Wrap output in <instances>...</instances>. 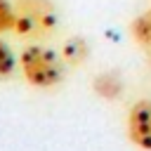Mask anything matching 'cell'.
<instances>
[{
  "label": "cell",
  "instance_id": "4",
  "mask_svg": "<svg viewBox=\"0 0 151 151\" xmlns=\"http://www.w3.org/2000/svg\"><path fill=\"white\" fill-rule=\"evenodd\" d=\"M92 90H94L101 99L113 101V99H118L120 92H123V80H120V76H118L116 71H104V73H99V76L92 80Z\"/></svg>",
  "mask_w": 151,
  "mask_h": 151
},
{
  "label": "cell",
  "instance_id": "3",
  "mask_svg": "<svg viewBox=\"0 0 151 151\" xmlns=\"http://www.w3.org/2000/svg\"><path fill=\"white\" fill-rule=\"evenodd\" d=\"M127 137L130 142L142 149L151 151V101L139 99L127 111Z\"/></svg>",
  "mask_w": 151,
  "mask_h": 151
},
{
  "label": "cell",
  "instance_id": "1",
  "mask_svg": "<svg viewBox=\"0 0 151 151\" xmlns=\"http://www.w3.org/2000/svg\"><path fill=\"white\" fill-rule=\"evenodd\" d=\"M61 64L64 59L42 45H28L19 54V66H21L26 83H31L33 87H42V90L54 87L61 80V71H64Z\"/></svg>",
  "mask_w": 151,
  "mask_h": 151
},
{
  "label": "cell",
  "instance_id": "8",
  "mask_svg": "<svg viewBox=\"0 0 151 151\" xmlns=\"http://www.w3.org/2000/svg\"><path fill=\"white\" fill-rule=\"evenodd\" d=\"M17 68V57L5 40H0V78H7Z\"/></svg>",
  "mask_w": 151,
  "mask_h": 151
},
{
  "label": "cell",
  "instance_id": "7",
  "mask_svg": "<svg viewBox=\"0 0 151 151\" xmlns=\"http://www.w3.org/2000/svg\"><path fill=\"white\" fill-rule=\"evenodd\" d=\"M14 24H17V9L9 0H0V33H7V31H14Z\"/></svg>",
  "mask_w": 151,
  "mask_h": 151
},
{
  "label": "cell",
  "instance_id": "5",
  "mask_svg": "<svg viewBox=\"0 0 151 151\" xmlns=\"http://www.w3.org/2000/svg\"><path fill=\"white\" fill-rule=\"evenodd\" d=\"M130 33H132L134 42H137V45H139V47L151 57V9L142 12V14L132 21Z\"/></svg>",
  "mask_w": 151,
  "mask_h": 151
},
{
  "label": "cell",
  "instance_id": "6",
  "mask_svg": "<svg viewBox=\"0 0 151 151\" xmlns=\"http://www.w3.org/2000/svg\"><path fill=\"white\" fill-rule=\"evenodd\" d=\"M87 54H90V47H87V42H85L80 35L68 38V40L64 42V47H61V59H64V64H68V66L83 64V61L87 59Z\"/></svg>",
  "mask_w": 151,
  "mask_h": 151
},
{
  "label": "cell",
  "instance_id": "9",
  "mask_svg": "<svg viewBox=\"0 0 151 151\" xmlns=\"http://www.w3.org/2000/svg\"><path fill=\"white\" fill-rule=\"evenodd\" d=\"M149 66H151V57H149Z\"/></svg>",
  "mask_w": 151,
  "mask_h": 151
},
{
  "label": "cell",
  "instance_id": "2",
  "mask_svg": "<svg viewBox=\"0 0 151 151\" xmlns=\"http://www.w3.org/2000/svg\"><path fill=\"white\" fill-rule=\"evenodd\" d=\"M14 31L26 38H42L57 28V12L50 0H17Z\"/></svg>",
  "mask_w": 151,
  "mask_h": 151
}]
</instances>
